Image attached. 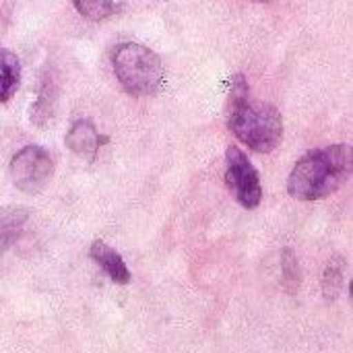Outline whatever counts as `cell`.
I'll return each mask as SVG.
<instances>
[{
	"label": "cell",
	"instance_id": "1",
	"mask_svg": "<svg viewBox=\"0 0 353 353\" xmlns=\"http://www.w3.org/2000/svg\"><path fill=\"white\" fill-rule=\"evenodd\" d=\"M228 126L234 137L256 153H271L283 141V120L273 103L250 97L244 74H234L228 93Z\"/></svg>",
	"mask_w": 353,
	"mask_h": 353
},
{
	"label": "cell",
	"instance_id": "2",
	"mask_svg": "<svg viewBox=\"0 0 353 353\" xmlns=\"http://www.w3.org/2000/svg\"><path fill=\"white\" fill-rule=\"evenodd\" d=\"M352 174V147L329 145L314 149L298 159L290 178L288 192L298 201H321L337 192Z\"/></svg>",
	"mask_w": 353,
	"mask_h": 353
},
{
	"label": "cell",
	"instance_id": "3",
	"mask_svg": "<svg viewBox=\"0 0 353 353\" xmlns=\"http://www.w3.org/2000/svg\"><path fill=\"white\" fill-rule=\"evenodd\" d=\"M112 68L126 93L132 97L157 95L165 83L161 58L147 46L124 41L112 50Z\"/></svg>",
	"mask_w": 353,
	"mask_h": 353
},
{
	"label": "cell",
	"instance_id": "4",
	"mask_svg": "<svg viewBox=\"0 0 353 353\" xmlns=\"http://www.w3.org/2000/svg\"><path fill=\"white\" fill-rule=\"evenodd\" d=\"M12 184L25 194L41 192L54 176V159L39 145H27L19 149L8 165Z\"/></svg>",
	"mask_w": 353,
	"mask_h": 353
},
{
	"label": "cell",
	"instance_id": "5",
	"mask_svg": "<svg viewBox=\"0 0 353 353\" xmlns=\"http://www.w3.org/2000/svg\"><path fill=\"white\" fill-rule=\"evenodd\" d=\"M225 186L244 209H256L263 201L261 176L238 145H230L225 151Z\"/></svg>",
	"mask_w": 353,
	"mask_h": 353
},
{
	"label": "cell",
	"instance_id": "6",
	"mask_svg": "<svg viewBox=\"0 0 353 353\" xmlns=\"http://www.w3.org/2000/svg\"><path fill=\"white\" fill-rule=\"evenodd\" d=\"M64 143L70 149V153L85 157V159H95L99 149L110 143V137L101 134L91 120L81 118V120L72 122V126L68 128V132L64 137Z\"/></svg>",
	"mask_w": 353,
	"mask_h": 353
},
{
	"label": "cell",
	"instance_id": "7",
	"mask_svg": "<svg viewBox=\"0 0 353 353\" xmlns=\"http://www.w3.org/2000/svg\"><path fill=\"white\" fill-rule=\"evenodd\" d=\"M89 254L114 283H118V285L130 283V271H128L126 263L122 261V256L118 254V250H114L112 246H108L101 240H95L89 248Z\"/></svg>",
	"mask_w": 353,
	"mask_h": 353
},
{
	"label": "cell",
	"instance_id": "8",
	"mask_svg": "<svg viewBox=\"0 0 353 353\" xmlns=\"http://www.w3.org/2000/svg\"><path fill=\"white\" fill-rule=\"evenodd\" d=\"M29 219V211L25 207L4 205L0 207V256L19 240Z\"/></svg>",
	"mask_w": 353,
	"mask_h": 353
},
{
	"label": "cell",
	"instance_id": "9",
	"mask_svg": "<svg viewBox=\"0 0 353 353\" xmlns=\"http://www.w3.org/2000/svg\"><path fill=\"white\" fill-rule=\"evenodd\" d=\"M21 85V60L14 52L0 48V103L14 97Z\"/></svg>",
	"mask_w": 353,
	"mask_h": 353
},
{
	"label": "cell",
	"instance_id": "10",
	"mask_svg": "<svg viewBox=\"0 0 353 353\" xmlns=\"http://www.w3.org/2000/svg\"><path fill=\"white\" fill-rule=\"evenodd\" d=\"M54 105H56V85L52 81H43L41 91L31 105V122L35 126H48L54 118Z\"/></svg>",
	"mask_w": 353,
	"mask_h": 353
},
{
	"label": "cell",
	"instance_id": "11",
	"mask_svg": "<svg viewBox=\"0 0 353 353\" xmlns=\"http://www.w3.org/2000/svg\"><path fill=\"white\" fill-rule=\"evenodd\" d=\"M72 6L87 21H105L122 10L116 0H72Z\"/></svg>",
	"mask_w": 353,
	"mask_h": 353
},
{
	"label": "cell",
	"instance_id": "12",
	"mask_svg": "<svg viewBox=\"0 0 353 353\" xmlns=\"http://www.w3.org/2000/svg\"><path fill=\"white\" fill-rule=\"evenodd\" d=\"M281 281H283V288L290 294H296L300 290L302 273H300V265H298L296 252L292 248H283L281 250Z\"/></svg>",
	"mask_w": 353,
	"mask_h": 353
},
{
	"label": "cell",
	"instance_id": "13",
	"mask_svg": "<svg viewBox=\"0 0 353 353\" xmlns=\"http://www.w3.org/2000/svg\"><path fill=\"white\" fill-rule=\"evenodd\" d=\"M343 288V265L339 261L331 263L327 269H325V275H323V292H325V298L329 302H333L339 292Z\"/></svg>",
	"mask_w": 353,
	"mask_h": 353
},
{
	"label": "cell",
	"instance_id": "14",
	"mask_svg": "<svg viewBox=\"0 0 353 353\" xmlns=\"http://www.w3.org/2000/svg\"><path fill=\"white\" fill-rule=\"evenodd\" d=\"M254 2H273V0H254Z\"/></svg>",
	"mask_w": 353,
	"mask_h": 353
}]
</instances>
